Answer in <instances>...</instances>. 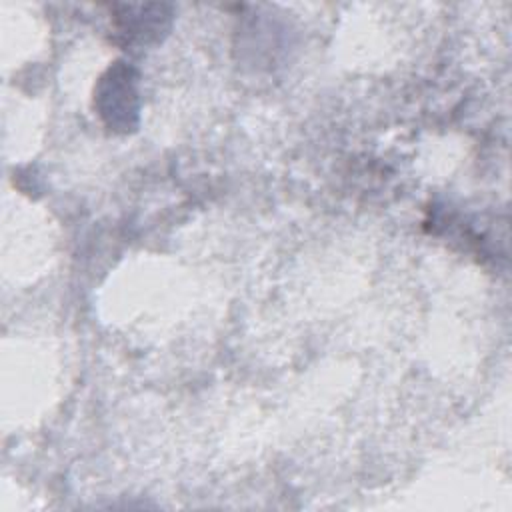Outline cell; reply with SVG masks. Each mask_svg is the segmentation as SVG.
<instances>
[{
	"label": "cell",
	"instance_id": "1",
	"mask_svg": "<svg viewBox=\"0 0 512 512\" xmlns=\"http://www.w3.org/2000/svg\"><path fill=\"white\" fill-rule=\"evenodd\" d=\"M138 76L126 62H114L98 80L94 106L102 122L114 132H130L138 124Z\"/></svg>",
	"mask_w": 512,
	"mask_h": 512
},
{
	"label": "cell",
	"instance_id": "2",
	"mask_svg": "<svg viewBox=\"0 0 512 512\" xmlns=\"http://www.w3.org/2000/svg\"><path fill=\"white\" fill-rule=\"evenodd\" d=\"M124 14L114 16L118 32L128 42H154L160 38L162 32H166L170 24V14L166 12L168 6L150 4V6H136L138 14H134V6H122Z\"/></svg>",
	"mask_w": 512,
	"mask_h": 512
}]
</instances>
